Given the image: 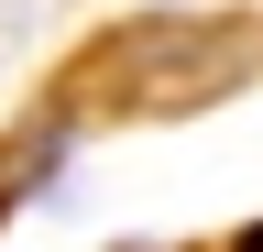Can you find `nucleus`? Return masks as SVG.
<instances>
[{"instance_id":"nucleus-1","label":"nucleus","mask_w":263,"mask_h":252,"mask_svg":"<svg viewBox=\"0 0 263 252\" xmlns=\"http://www.w3.org/2000/svg\"><path fill=\"white\" fill-rule=\"evenodd\" d=\"M230 252H263V219H252V230H241V241H230Z\"/></svg>"}]
</instances>
